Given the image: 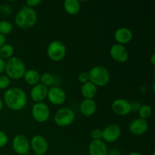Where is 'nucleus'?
I'll use <instances>...</instances> for the list:
<instances>
[{"instance_id":"30","label":"nucleus","mask_w":155,"mask_h":155,"mask_svg":"<svg viewBox=\"0 0 155 155\" xmlns=\"http://www.w3.org/2000/svg\"><path fill=\"white\" fill-rule=\"evenodd\" d=\"M41 2H41L40 0H27V1L26 2V5H27V6H28V7L34 8V7L37 6L38 5L40 4Z\"/></svg>"},{"instance_id":"11","label":"nucleus","mask_w":155,"mask_h":155,"mask_svg":"<svg viewBox=\"0 0 155 155\" xmlns=\"http://www.w3.org/2000/svg\"><path fill=\"white\" fill-rule=\"evenodd\" d=\"M47 98L48 101L54 105H61L66 101V92L58 86H53L48 90Z\"/></svg>"},{"instance_id":"4","label":"nucleus","mask_w":155,"mask_h":155,"mask_svg":"<svg viewBox=\"0 0 155 155\" xmlns=\"http://www.w3.org/2000/svg\"><path fill=\"white\" fill-rule=\"evenodd\" d=\"M89 81L95 86H102L108 84L110 79V72L105 67L102 65H97L93 67L89 71Z\"/></svg>"},{"instance_id":"5","label":"nucleus","mask_w":155,"mask_h":155,"mask_svg":"<svg viewBox=\"0 0 155 155\" xmlns=\"http://www.w3.org/2000/svg\"><path fill=\"white\" fill-rule=\"evenodd\" d=\"M47 54L53 61H61L66 55L67 48L64 44L59 40L51 41L47 47Z\"/></svg>"},{"instance_id":"8","label":"nucleus","mask_w":155,"mask_h":155,"mask_svg":"<svg viewBox=\"0 0 155 155\" xmlns=\"http://www.w3.org/2000/svg\"><path fill=\"white\" fill-rule=\"evenodd\" d=\"M101 131V139L105 143H113L117 141L120 137L121 128L117 124H109Z\"/></svg>"},{"instance_id":"37","label":"nucleus","mask_w":155,"mask_h":155,"mask_svg":"<svg viewBox=\"0 0 155 155\" xmlns=\"http://www.w3.org/2000/svg\"><path fill=\"white\" fill-rule=\"evenodd\" d=\"M33 155H42V154H33Z\"/></svg>"},{"instance_id":"29","label":"nucleus","mask_w":155,"mask_h":155,"mask_svg":"<svg viewBox=\"0 0 155 155\" xmlns=\"http://www.w3.org/2000/svg\"><path fill=\"white\" fill-rule=\"evenodd\" d=\"M8 142V137L5 132L0 130V148L5 146Z\"/></svg>"},{"instance_id":"12","label":"nucleus","mask_w":155,"mask_h":155,"mask_svg":"<svg viewBox=\"0 0 155 155\" xmlns=\"http://www.w3.org/2000/svg\"><path fill=\"white\" fill-rule=\"evenodd\" d=\"M30 148H32L35 154H45L48 151V143L46 139L40 135H36L33 136L30 141Z\"/></svg>"},{"instance_id":"34","label":"nucleus","mask_w":155,"mask_h":155,"mask_svg":"<svg viewBox=\"0 0 155 155\" xmlns=\"http://www.w3.org/2000/svg\"><path fill=\"white\" fill-rule=\"evenodd\" d=\"M151 64H152L153 65L155 64V54H154V53H153V54H151Z\"/></svg>"},{"instance_id":"23","label":"nucleus","mask_w":155,"mask_h":155,"mask_svg":"<svg viewBox=\"0 0 155 155\" xmlns=\"http://www.w3.org/2000/svg\"><path fill=\"white\" fill-rule=\"evenodd\" d=\"M138 112H139V118L147 120L151 117L153 111L151 106L148 105V104H144V105L141 106L140 109Z\"/></svg>"},{"instance_id":"19","label":"nucleus","mask_w":155,"mask_h":155,"mask_svg":"<svg viewBox=\"0 0 155 155\" xmlns=\"http://www.w3.org/2000/svg\"><path fill=\"white\" fill-rule=\"evenodd\" d=\"M98 92V87L90 81L85 83L81 86V94L84 98L93 99Z\"/></svg>"},{"instance_id":"10","label":"nucleus","mask_w":155,"mask_h":155,"mask_svg":"<svg viewBox=\"0 0 155 155\" xmlns=\"http://www.w3.org/2000/svg\"><path fill=\"white\" fill-rule=\"evenodd\" d=\"M110 56L113 60L118 63H125L130 57V53L124 45L114 44L110 48Z\"/></svg>"},{"instance_id":"9","label":"nucleus","mask_w":155,"mask_h":155,"mask_svg":"<svg viewBox=\"0 0 155 155\" xmlns=\"http://www.w3.org/2000/svg\"><path fill=\"white\" fill-rule=\"evenodd\" d=\"M12 148L19 155L28 154L30 148V140L24 135H17L12 139Z\"/></svg>"},{"instance_id":"33","label":"nucleus","mask_w":155,"mask_h":155,"mask_svg":"<svg viewBox=\"0 0 155 155\" xmlns=\"http://www.w3.org/2000/svg\"><path fill=\"white\" fill-rule=\"evenodd\" d=\"M5 42H6L5 36L4 35H2L0 33V48H1L3 45H5Z\"/></svg>"},{"instance_id":"35","label":"nucleus","mask_w":155,"mask_h":155,"mask_svg":"<svg viewBox=\"0 0 155 155\" xmlns=\"http://www.w3.org/2000/svg\"><path fill=\"white\" fill-rule=\"evenodd\" d=\"M127 155H144V154H142V153L140 152H137V151H132V152L129 153Z\"/></svg>"},{"instance_id":"24","label":"nucleus","mask_w":155,"mask_h":155,"mask_svg":"<svg viewBox=\"0 0 155 155\" xmlns=\"http://www.w3.org/2000/svg\"><path fill=\"white\" fill-rule=\"evenodd\" d=\"M53 83H54V77L50 73H44L42 75H40L39 83L43 86L48 87V86H51Z\"/></svg>"},{"instance_id":"22","label":"nucleus","mask_w":155,"mask_h":155,"mask_svg":"<svg viewBox=\"0 0 155 155\" xmlns=\"http://www.w3.org/2000/svg\"><path fill=\"white\" fill-rule=\"evenodd\" d=\"M14 52H15V48L13 45L11 44L5 43L0 48V58L5 59H9L10 58L13 57Z\"/></svg>"},{"instance_id":"25","label":"nucleus","mask_w":155,"mask_h":155,"mask_svg":"<svg viewBox=\"0 0 155 155\" xmlns=\"http://www.w3.org/2000/svg\"><path fill=\"white\" fill-rule=\"evenodd\" d=\"M13 30V25L8 21H0V33L2 35H7L12 33Z\"/></svg>"},{"instance_id":"15","label":"nucleus","mask_w":155,"mask_h":155,"mask_svg":"<svg viewBox=\"0 0 155 155\" xmlns=\"http://www.w3.org/2000/svg\"><path fill=\"white\" fill-rule=\"evenodd\" d=\"M133 34L132 30L128 27H120L115 31L114 39L118 44L125 45L133 39Z\"/></svg>"},{"instance_id":"7","label":"nucleus","mask_w":155,"mask_h":155,"mask_svg":"<svg viewBox=\"0 0 155 155\" xmlns=\"http://www.w3.org/2000/svg\"><path fill=\"white\" fill-rule=\"evenodd\" d=\"M31 114L33 119L38 123L43 124L47 122L50 117L49 107L44 102H36L33 105Z\"/></svg>"},{"instance_id":"20","label":"nucleus","mask_w":155,"mask_h":155,"mask_svg":"<svg viewBox=\"0 0 155 155\" xmlns=\"http://www.w3.org/2000/svg\"><path fill=\"white\" fill-rule=\"evenodd\" d=\"M65 12L71 15H76L81 10V4L78 0H65L64 2Z\"/></svg>"},{"instance_id":"14","label":"nucleus","mask_w":155,"mask_h":155,"mask_svg":"<svg viewBox=\"0 0 155 155\" xmlns=\"http://www.w3.org/2000/svg\"><path fill=\"white\" fill-rule=\"evenodd\" d=\"M148 129V123L145 120L141 118L134 119L129 126V130L132 134L135 136H142L145 134Z\"/></svg>"},{"instance_id":"39","label":"nucleus","mask_w":155,"mask_h":155,"mask_svg":"<svg viewBox=\"0 0 155 155\" xmlns=\"http://www.w3.org/2000/svg\"><path fill=\"white\" fill-rule=\"evenodd\" d=\"M0 12H1V6H0Z\"/></svg>"},{"instance_id":"27","label":"nucleus","mask_w":155,"mask_h":155,"mask_svg":"<svg viewBox=\"0 0 155 155\" xmlns=\"http://www.w3.org/2000/svg\"><path fill=\"white\" fill-rule=\"evenodd\" d=\"M101 133H102V131L100 129H93L90 133L91 138L92 139V140H99V139H101Z\"/></svg>"},{"instance_id":"13","label":"nucleus","mask_w":155,"mask_h":155,"mask_svg":"<svg viewBox=\"0 0 155 155\" xmlns=\"http://www.w3.org/2000/svg\"><path fill=\"white\" fill-rule=\"evenodd\" d=\"M111 108L116 114L121 117L127 116L132 111L131 102L125 98H117L112 103Z\"/></svg>"},{"instance_id":"17","label":"nucleus","mask_w":155,"mask_h":155,"mask_svg":"<svg viewBox=\"0 0 155 155\" xmlns=\"http://www.w3.org/2000/svg\"><path fill=\"white\" fill-rule=\"evenodd\" d=\"M89 153L90 155H107V145L102 139L92 140L89 145Z\"/></svg>"},{"instance_id":"36","label":"nucleus","mask_w":155,"mask_h":155,"mask_svg":"<svg viewBox=\"0 0 155 155\" xmlns=\"http://www.w3.org/2000/svg\"><path fill=\"white\" fill-rule=\"evenodd\" d=\"M2 108H3V101L0 98V111H1Z\"/></svg>"},{"instance_id":"3","label":"nucleus","mask_w":155,"mask_h":155,"mask_svg":"<svg viewBox=\"0 0 155 155\" xmlns=\"http://www.w3.org/2000/svg\"><path fill=\"white\" fill-rule=\"evenodd\" d=\"M26 66L25 64L18 57L10 58L8 59L7 61H5V71L6 74L10 79L13 80H20L22 77H24V74H25Z\"/></svg>"},{"instance_id":"26","label":"nucleus","mask_w":155,"mask_h":155,"mask_svg":"<svg viewBox=\"0 0 155 155\" xmlns=\"http://www.w3.org/2000/svg\"><path fill=\"white\" fill-rule=\"evenodd\" d=\"M11 79L6 75H0V89H5L10 86Z\"/></svg>"},{"instance_id":"32","label":"nucleus","mask_w":155,"mask_h":155,"mask_svg":"<svg viewBox=\"0 0 155 155\" xmlns=\"http://www.w3.org/2000/svg\"><path fill=\"white\" fill-rule=\"evenodd\" d=\"M5 68V61L0 58V75L3 73Z\"/></svg>"},{"instance_id":"2","label":"nucleus","mask_w":155,"mask_h":155,"mask_svg":"<svg viewBox=\"0 0 155 155\" xmlns=\"http://www.w3.org/2000/svg\"><path fill=\"white\" fill-rule=\"evenodd\" d=\"M38 16L36 10L28 6H23L18 12L15 18V22L21 29H30L37 22Z\"/></svg>"},{"instance_id":"21","label":"nucleus","mask_w":155,"mask_h":155,"mask_svg":"<svg viewBox=\"0 0 155 155\" xmlns=\"http://www.w3.org/2000/svg\"><path fill=\"white\" fill-rule=\"evenodd\" d=\"M24 79L27 84L33 86L39 83L40 74L37 71L34 69L27 70L24 75Z\"/></svg>"},{"instance_id":"31","label":"nucleus","mask_w":155,"mask_h":155,"mask_svg":"<svg viewBox=\"0 0 155 155\" xmlns=\"http://www.w3.org/2000/svg\"><path fill=\"white\" fill-rule=\"evenodd\" d=\"M141 106V103L139 101H133L131 102V110L132 111H134V112H138L140 109Z\"/></svg>"},{"instance_id":"18","label":"nucleus","mask_w":155,"mask_h":155,"mask_svg":"<svg viewBox=\"0 0 155 155\" xmlns=\"http://www.w3.org/2000/svg\"><path fill=\"white\" fill-rule=\"evenodd\" d=\"M96 102L94 99L84 98L80 104V113L85 117L92 116L96 111Z\"/></svg>"},{"instance_id":"28","label":"nucleus","mask_w":155,"mask_h":155,"mask_svg":"<svg viewBox=\"0 0 155 155\" xmlns=\"http://www.w3.org/2000/svg\"><path fill=\"white\" fill-rule=\"evenodd\" d=\"M78 80L82 84L89 82V72H87V71H82V72H80L78 75Z\"/></svg>"},{"instance_id":"16","label":"nucleus","mask_w":155,"mask_h":155,"mask_svg":"<svg viewBox=\"0 0 155 155\" xmlns=\"http://www.w3.org/2000/svg\"><path fill=\"white\" fill-rule=\"evenodd\" d=\"M48 87L43 86L41 83L35 85L30 90V97L35 102H42L45 98H47Z\"/></svg>"},{"instance_id":"38","label":"nucleus","mask_w":155,"mask_h":155,"mask_svg":"<svg viewBox=\"0 0 155 155\" xmlns=\"http://www.w3.org/2000/svg\"><path fill=\"white\" fill-rule=\"evenodd\" d=\"M21 155H29V154H21Z\"/></svg>"},{"instance_id":"1","label":"nucleus","mask_w":155,"mask_h":155,"mask_svg":"<svg viewBox=\"0 0 155 155\" xmlns=\"http://www.w3.org/2000/svg\"><path fill=\"white\" fill-rule=\"evenodd\" d=\"M4 102L12 110H21L26 106L27 96L25 91L19 87H12L4 92Z\"/></svg>"},{"instance_id":"6","label":"nucleus","mask_w":155,"mask_h":155,"mask_svg":"<svg viewBox=\"0 0 155 155\" xmlns=\"http://www.w3.org/2000/svg\"><path fill=\"white\" fill-rule=\"evenodd\" d=\"M75 120V113L71 108L64 107L56 111L54 116V121L58 127H65L70 126Z\"/></svg>"}]
</instances>
